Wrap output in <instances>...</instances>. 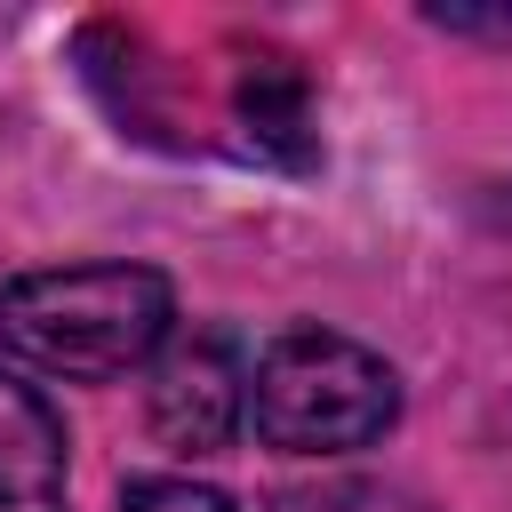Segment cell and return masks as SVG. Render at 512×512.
<instances>
[{
  "mask_svg": "<svg viewBox=\"0 0 512 512\" xmlns=\"http://www.w3.org/2000/svg\"><path fill=\"white\" fill-rule=\"evenodd\" d=\"M176 288L152 264H56L0 288V344L48 376H128L168 352Z\"/></svg>",
  "mask_w": 512,
  "mask_h": 512,
  "instance_id": "cell-1",
  "label": "cell"
},
{
  "mask_svg": "<svg viewBox=\"0 0 512 512\" xmlns=\"http://www.w3.org/2000/svg\"><path fill=\"white\" fill-rule=\"evenodd\" d=\"M248 424L280 456H352L400 424V376L384 352L336 328H280L248 368Z\"/></svg>",
  "mask_w": 512,
  "mask_h": 512,
  "instance_id": "cell-2",
  "label": "cell"
},
{
  "mask_svg": "<svg viewBox=\"0 0 512 512\" xmlns=\"http://www.w3.org/2000/svg\"><path fill=\"white\" fill-rule=\"evenodd\" d=\"M144 424L176 456L232 448V432L248 424V360H240V344L224 328L168 336V352L152 360V384H144Z\"/></svg>",
  "mask_w": 512,
  "mask_h": 512,
  "instance_id": "cell-3",
  "label": "cell"
},
{
  "mask_svg": "<svg viewBox=\"0 0 512 512\" xmlns=\"http://www.w3.org/2000/svg\"><path fill=\"white\" fill-rule=\"evenodd\" d=\"M0 512H64V424L0 368Z\"/></svg>",
  "mask_w": 512,
  "mask_h": 512,
  "instance_id": "cell-4",
  "label": "cell"
},
{
  "mask_svg": "<svg viewBox=\"0 0 512 512\" xmlns=\"http://www.w3.org/2000/svg\"><path fill=\"white\" fill-rule=\"evenodd\" d=\"M232 104H240V128H248L256 152H272L280 168H304V160H312V88H304V72H296L288 56L256 48Z\"/></svg>",
  "mask_w": 512,
  "mask_h": 512,
  "instance_id": "cell-5",
  "label": "cell"
},
{
  "mask_svg": "<svg viewBox=\"0 0 512 512\" xmlns=\"http://www.w3.org/2000/svg\"><path fill=\"white\" fill-rule=\"evenodd\" d=\"M264 512H432V504L392 480H312V488H280Z\"/></svg>",
  "mask_w": 512,
  "mask_h": 512,
  "instance_id": "cell-6",
  "label": "cell"
},
{
  "mask_svg": "<svg viewBox=\"0 0 512 512\" xmlns=\"http://www.w3.org/2000/svg\"><path fill=\"white\" fill-rule=\"evenodd\" d=\"M120 512H232V496L208 480H136L120 496Z\"/></svg>",
  "mask_w": 512,
  "mask_h": 512,
  "instance_id": "cell-7",
  "label": "cell"
},
{
  "mask_svg": "<svg viewBox=\"0 0 512 512\" xmlns=\"http://www.w3.org/2000/svg\"><path fill=\"white\" fill-rule=\"evenodd\" d=\"M432 24H448V32H496V40H512V16L496 8V16H480V8H432Z\"/></svg>",
  "mask_w": 512,
  "mask_h": 512,
  "instance_id": "cell-8",
  "label": "cell"
}]
</instances>
